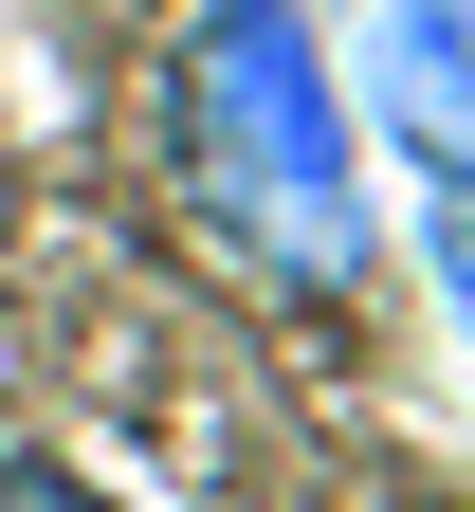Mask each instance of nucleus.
<instances>
[{"label": "nucleus", "mask_w": 475, "mask_h": 512, "mask_svg": "<svg viewBox=\"0 0 475 512\" xmlns=\"http://www.w3.org/2000/svg\"><path fill=\"white\" fill-rule=\"evenodd\" d=\"M0 512H110V494H92L74 458H0Z\"/></svg>", "instance_id": "4"}, {"label": "nucleus", "mask_w": 475, "mask_h": 512, "mask_svg": "<svg viewBox=\"0 0 475 512\" xmlns=\"http://www.w3.org/2000/svg\"><path fill=\"white\" fill-rule=\"evenodd\" d=\"M421 275H439V311H457V348H475V202H439V220H421Z\"/></svg>", "instance_id": "3"}, {"label": "nucleus", "mask_w": 475, "mask_h": 512, "mask_svg": "<svg viewBox=\"0 0 475 512\" xmlns=\"http://www.w3.org/2000/svg\"><path fill=\"white\" fill-rule=\"evenodd\" d=\"M366 110L384 147L439 183V202H475V0H366Z\"/></svg>", "instance_id": "2"}, {"label": "nucleus", "mask_w": 475, "mask_h": 512, "mask_svg": "<svg viewBox=\"0 0 475 512\" xmlns=\"http://www.w3.org/2000/svg\"><path fill=\"white\" fill-rule=\"evenodd\" d=\"M183 165H201V220H220L256 275L293 293H348L366 275V147H348V74L311 55L293 0H201V55H183Z\"/></svg>", "instance_id": "1"}]
</instances>
